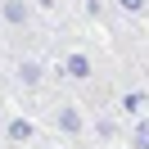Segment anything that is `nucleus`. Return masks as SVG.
Segmentation results:
<instances>
[{
  "label": "nucleus",
  "instance_id": "39448f33",
  "mask_svg": "<svg viewBox=\"0 0 149 149\" xmlns=\"http://www.w3.org/2000/svg\"><path fill=\"white\" fill-rule=\"evenodd\" d=\"M36 149H59V145H36Z\"/></svg>",
  "mask_w": 149,
  "mask_h": 149
},
{
  "label": "nucleus",
  "instance_id": "7ed1b4c3",
  "mask_svg": "<svg viewBox=\"0 0 149 149\" xmlns=\"http://www.w3.org/2000/svg\"><path fill=\"white\" fill-rule=\"evenodd\" d=\"M131 149H149V122H136L131 127Z\"/></svg>",
  "mask_w": 149,
  "mask_h": 149
},
{
  "label": "nucleus",
  "instance_id": "20e7f679",
  "mask_svg": "<svg viewBox=\"0 0 149 149\" xmlns=\"http://www.w3.org/2000/svg\"><path fill=\"white\" fill-rule=\"evenodd\" d=\"M86 72H91V68H86V59H72V63H68V77H77V81H81Z\"/></svg>",
  "mask_w": 149,
  "mask_h": 149
},
{
  "label": "nucleus",
  "instance_id": "f03ea898",
  "mask_svg": "<svg viewBox=\"0 0 149 149\" xmlns=\"http://www.w3.org/2000/svg\"><path fill=\"white\" fill-rule=\"evenodd\" d=\"M5 136H9V145H27V140H32V127H27V122H18V118H14L9 127H5Z\"/></svg>",
  "mask_w": 149,
  "mask_h": 149
},
{
  "label": "nucleus",
  "instance_id": "f257e3e1",
  "mask_svg": "<svg viewBox=\"0 0 149 149\" xmlns=\"http://www.w3.org/2000/svg\"><path fill=\"white\" fill-rule=\"evenodd\" d=\"M54 122L68 131V136H77V131H81V118L72 113V104H63V113H54Z\"/></svg>",
  "mask_w": 149,
  "mask_h": 149
}]
</instances>
